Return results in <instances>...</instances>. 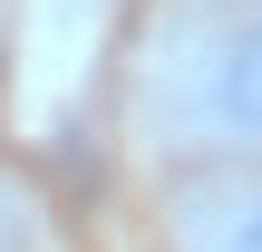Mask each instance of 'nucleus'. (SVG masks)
Masks as SVG:
<instances>
[{"mask_svg": "<svg viewBox=\"0 0 262 252\" xmlns=\"http://www.w3.org/2000/svg\"><path fill=\"white\" fill-rule=\"evenodd\" d=\"M126 126L156 165H262V0H165L126 58Z\"/></svg>", "mask_w": 262, "mask_h": 252, "instance_id": "f257e3e1", "label": "nucleus"}, {"mask_svg": "<svg viewBox=\"0 0 262 252\" xmlns=\"http://www.w3.org/2000/svg\"><path fill=\"white\" fill-rule=\"evenodd\" d=\"M156 252H262V165H194L156 194Z\"/></svg>", "mask_w": 262, "mask_h": 252, "instance_id": "f03ea898", "label": "nucleus"}]
</instances>
